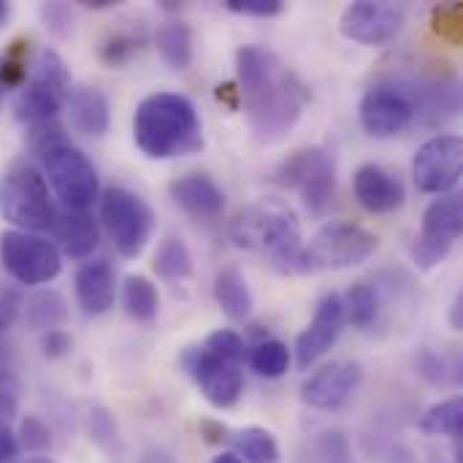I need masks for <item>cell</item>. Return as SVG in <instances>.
Instances as JSON below:
<instances>
[{
	"label": "cell",
	"mask_w": 463,
	"mask_h": 463,
	"mask_svg": "<svg viewBox=\"0 0 463 463\" xmlns=\"http://www.w3.org/2000/svg\"><path fill=\"white\" fill-rule=\"evenodd\" d=\"M236 87L247 125L260 144H279L298 125L309 87L269 46L247 43L236 52Z\"/></svg>",
	"instance_id": "6da1fadb"
},
{
	"label": "cell",
	"mask_w": 463,
	"mask_h": 463,
	"mask_svg": "<svg viewBox=\"0 0 463 463\" xmlns=\"http://www.w3.org/2000/svg\"><path fill=\"white\" fill-rule=\"evenodd\" d=\"M133 141L149 160H176L203 149V125L190 98L152 92L136 106Z\"/></svg>",
	"instance_id": "7a4b0ae2"
},
{
	"label": "cell",
	"mask_w": 463,
	"mask_h": 463,
	"mask_svg": "<svg viewBox=\"0 0 463 463\" xmlns=\"http://www.w3.org/2000/svg\"><path fill=\"white\" fill-rule=\"evenodd\" d=\"M231 241L239 250L263 255L282 274H304L301 222L279 198H260L244 206L231 222Z\"/></svg>",
	"instance_id": "3957f363"
},
{
	"label": "cell",
	"mask_w": 463,
	"mask_h": 463,
	"mask_svg": "<svg viewBox=\"0 0 463 463\" xmlns=\"http://www.w3.org/2000/svg\"><path fill=\"white\" fill-rule=\"evenodd\" d=\"M71 92V73L65 60L54 49H41L33 60L30 79L19 87L14 114L27 128L54 122Z\"/></svg>",
	"instance_id": "277c9868"
},
{
	"label": "cell",
	"mask_w": 463,
	"mask_h": 463,
	"mask_svg": "<svg viewBox=\"0 0 463 463\" xmlns=\"http://www.w3.org/2000/svg\"><path fill=\"white\" fill-rule=\"evenodd\" d=\"M54 206L49 201V184L38 168L27 163H14L0 176V220L11 222L16 231H52Z\"/></svg>",
	"instance_id": "5b68a950"
},
{
	"label": "cell",
	"mask_w": 463,
	"mask_h": 463,
	"mask_svg": "<svg viewBox=\"0 0 463 463\" xmlns=\"http://www.w3.org/2000/svg\"><path fill=\"white\" fill-rule=\"evenodd\" d=\"M380 247L377 233L355 222H328L309 244H304V274L307 271H342L361 266Z\"/></svg>",
	"instance_id": "8992f818"
},
{
	"label": "cell",
	"mask_w": 463,
	"mask_h": 463,
	"mask_svg": "<svg viewBox=\"0 0 463 463\" xmlns=\"http://www.w3.org/2000/svg\"><path fill=\"white\" fill-rule=\"evenodd\" d=\"M100 220L122 258H138L152 233H155V212L152 206L125 190V187H106L100 198Z\"/></svg>",
	"instance_id": "52a82bcc"
},
{
	"label": "cell",
	"mask_w": 463,
	"mask_h": 463,
	"mask_svg": "<svg viewBox=\"0 0 463 463\" xmlns=\"http://www.w3.org/2000/svg\"><path fill=\"white\" fill-rule=\"evenodd\" d=\"M277 182L288 190H296L312 214H323L336 195L334 157L320 146L298 149L279 165Z\"/></svg>",
	"instance_id": "ba28073f"
},
{
	"label": "cell",
	"mask_w": 463,
	"mask_h": 463,
	"mask_svg": "<svg viewBox=\"0 0 463 463\" xmlns=\"http://www.w3.org/2000/svg\"><path fill=\"white\" fill-rule=\"evenodd\" d=\"M41 160L46 171L43 179H49L54 195L65 209L84 212L98 198V171L79 146L65 141L41 155Z\"/></svg>",
	"instance_id": "9c48e42d"
},
{
	"label": "cell",
	"mask_w": 463,
	"mask_h": 463,
	"mask_svg": "<svg viewBox=\"0 0 463 463\" xmlns=\"http://www.w3.org/2000/svg\"><path fill=\"white\" fill-rule=\"evenodd\" d=\"M463 228V201L458 193L439 195L423 212L420 236L410 247V258L420 271L437 269L461 239Z\"/></svg>",
	"instance_id": "30bf717a"
},
{
	"label": "cell",
	"mask_w": 463,
	"mask_h": 463,
	"mask_svg": "<svg viewBox=\"0 0 463 463\" xmlns=\"http://www.w3.org/2000/svg\"><path fill=\"white\" fill-rule=\"evenodd\" d=\"M179 366L187 372V377L198 385L201 396L217 407V410H231L239 404L244 393V369L241 364L222 358L212 353L209 347H187L179 355Z\"/></svg>",
	"instance_id": "8fae6325"
},
{
	"label": "cell",
	"mask_w": 463,
	"mask_h": 463,
	"mask_svg": "<svg viewBox=\"0 0 463 463\" xmlns=\"http://www.w3.org/2000/svg\"><path fill=\"white\" fill-rule=\"evenodd\" d=\"M0 263L14 282L27 288H38L57 279L62 269L60 250L52 241L24 231L0 233Z\"/></svg>",
	"instance_id": "7c38bea8"
},
{
	"label": "cell",
	"mask_w": 463,
	"mask_h": 463,
	"mask_svg": "<svg viewBox=\"0 0 463 463\" xmlns=\"http://www.w3.org/2000/svg\"><path fill=\"white\" fill-rule=\"evenodd\" d=\"M415 100L404 84L396 81H380L369 87L358 103V119L361 128L372 138H393L404 133L415 122Z\"/></svg>",
	"instance_id": "4fadbf2b"
},
{
	"label": "cell",
	"mask_w": 463,
	"mask_h": 463,
	"mask_svg": "<svg viewBox=\"0 0 463 463\" xmlns=\"http://www.w3.org/2000/svg\"><path fill=\"white\" fill-rule=\"evenodd\" d=\"M463 174V141L453 133H439L423 141L412 157V176L423 193L448 195L458 187Z\"/></svg>",
	"instance_id": "5bb4252c"
},
{
	"label": "cell",
	"mask_w": 463,
	"mask_h": 463,
	"mask_svg": "<svg viewBox=\"0 0 463 463\" xmlns=\"http://www.w3.org/2000/svg\"><path fill=\"white\" fill-rule=\"evenodd\" d=\"M404 27V11L391 3L358 0L345 5L339 16V33L361 46H385Z\"/></svg>",
	"instance_id": "9a60e30c"
},
{
	"label": "cell",
	"mask_w": 463,
	"mask_h": 463,
	"mask_svg": "<svg viewBox=\"0 0 463 463\" xmlns=\"http://www.w3.org/2000/svg\"><path fill=\"white\" fill-rule=\"evenodd\" d=\"M364 383V369L355 361H334L315 372L301 385V402L320 412H339L350 404Z\"/></svg>",
	"instance_id": "2e32d148"
},
{
	"label": "cell",
	"mask_w": 463,
	"mask_h": 463,
	"mask_svg": "<svg viewBox=\"0 0 463 463\" xmlns=\"http://www.w3.org/2000/svg\"><path fill=\"white\" fill-rule=\"evenodd\" d=\"M345 328V309H342V296L328 293L320 298L312 323L298 334L296 339V366L307 372L312 364H317L339 339Z\"/></svg>",
	"instance_id": "e0dca14e"
},
{
	"label": "cell",
	"mask_w": 463,
	"mask_h": 463,
	"mask_svg": "<svg viewBox=\"0 0 463 463\" xmlns=\"http://www.w3.org/2000/svg\"><path fill=\"white\" fill-rule=\"evenodd\" d=\"M353 193H355L358 203L372 214H391V212L402 209L407 201L404 182L377 163H366L355 171Z\"/></svg>",
	"instance_id": "ac0fdd59"
},
{
	"label": "cell",
	"mask_w": 463,
	"mask_h": 463,
	"mask_svg": "<svg viewBox=\"0 0 463 463\" xmlns=\"http://www.w3.org/2000/svg\"><path fill=\"white\" fill-rule=\"evenodd\" d=\"M76 301L84 315L100 317L117 301V274L109 260H90L76 271Z\"/></svg>",
	"instance_id": "d6986e66"
},
{
	"label": "cell",
	"mask_w": 463,
	"mask_h": 463,
	"mask_svg": "<svg viewBox=\"0 0 463 463\" xmlns=\"http://www.w3.org/2000/svg\"><path fill=\"white\" fill-rule=\"evenodd\" d=\"M171 198L179 209L198 220H214L225 209V193L222 187L201 171L184 174L171 184Z\"/></svg>",
	"instance_id": "ffe728a7"
},
{
	"label": "cell",
	"mask_w": 463,
	"mask_h": 463,
	"mask_svg": "<svg viewBox=\"0 0 463 463\" xmlns=\"http://www.w3.org/2000/svg\"><path fill=\"white\" fill-rule=\"evenodd\" d=\"M68 117L76 133L87 136V138H100L109 130L111 114H109V98L103 90L98 87H71L68 92Z\"/></svg>",
	"instance_id": "44dd1931"
},
{
	"label": "cell",
	"mask_w": 463,
	"mask_h": 463,
	"mask_svg": "<svg viewBox=\"0 0 463 463\" xmlns=\"http://www.w3.org/2000/svg\"><path fill=\"white\" fill-rule=\"evenodd\" d=\"M52 231H54V239L60 241V250L68 258H87L100 244L98 222L87 212H71V209H65L62 214L54 217Z\"/></svg>",
	"instance_id": "7402d4cb"
},
{
	"label": "cell",
	"mask_w": 463,
	"mask_h": 463,
	"mask_svg": "<svg viewBox=\"0 0 463 463\" xmlns=\"http://www.w3.org/2000/svg\"><path fill=\"white\" fill-rule=\"evenodd\" d=\"M214 301L225 312V317L241 323L252 315V290L244 274L236 266H225L214 277Z\"/></svg>",
	"instance_id": "603a6c76"
},
{
	"label": "cell",
	"mask_w": 463,
	"mask_h": 463,
	"mask_svg": "<svg viewBox=\"0 0 463 463\" xmlns=\"http://www.w3.org/2000/svg\"><path fill=\"white\" fill-rule=\"evenodd\" d=\"M155 46L163 62L174 71H187L193 62V30L179 19H168L155 30Z\"/></svg>",
	"instance_id": "cb8c5ba5"
},
{
	"label": "cell",
	"mask_w": 463,
	"mask_h": 463,
	"mask_svg": "<svg viewBox=\"0 0 463 463\" xmlns=\"http://www.w3.org/2000/svg\"><path fill=\"white\" fill-rule=\"evenodd\" d=\"M122 309L136 323H144V326L155 323L157 312H160V293H157L155 282L141 274L128 277L122 285Z\"/></svg>",
	"instance_id": "d4e9b609"
},
{
	"label": "cell",
	"mask_w": 463,
	"mask_h": 463,
	"mask_svg": "<svg viewBox=\"0 0 463 463\" xmlns=\"http://www.w3.org/2000/svg\"><path fill=\"white\" fill-rule=\"evenodd\" d=\"M22 312H24L27 326L41 331V334L54 331V328H60L68 320V304H65V298L57 290H38V293H33L24 301Z\"/></svg>",
	"instance_id": "484cf974"
},
{
	"label": "cell",
	"mask_w": 463,
	"mask_h": 463,
	"mask_svg": "<svg viewBox=\"0 0 463 463\" xmlns=\"http://www.w3.org/2000/svg\"><path fill=\"white\" fill-rule=\"evenodd\" d=\"M420 434L426 437H448L461 439L463 437V402L458 396L445 399L434 407H429L418 420Z\"/></svg>",
	"instance_id": "4316f807"
},
{
	"label": "cell",
	"mask_w": 463,
	"mask_h": 463,
	"mask_svg": "<svg viewBox=\"0 0 463 463\" xmlns=\"http://www.w3.org/2000/svg\"><path fill=\"white\" fill-rule=\"evenodd\" d=\"M152 269L165 282H184V279H190L193 277V252L184 244V239H179V236L163 239L157 252H155Z\"/></svg>",
	"instance_id": "83f0119b"
},
{
	"label": "cell",
	"mask_w": 463,
	"mask_h": 463,
	"mask_svg": "<svg viewBox=\"0 0 463 463\" xmlns=\"http://www.w3.org/2000/svg\"><path fill=\"white\" fill-rule=\"evenodd\" d=\"M236 456L244 463H282L277 437L263 426H247L233 437Z\"/></svg>",
	"instance_id": "f1b7e54d"
},
{
	"label": "cell",
	"mask_w": 463,
	"mask_h": 463,
	"mask_svg": "<svg viewBox=\"0 0 463 463\" xmlns=\"http://www.w3.org/2000/svg\"><path fill=\"white\" fill-rule=\"evenodd\" d=\"M342 309L345 323H350L353 328H372L380 317V293L372 285L358 282L342 296Z\"/></svg>",
	"instance_id": "f546056e"
},
{
	"label": "cell",
	"mask_w": 463,
	"mask_h": 463,
	"mask_svg": "<svg viewBox=\"0 0 463 463\" xmlns=\"http://www.w3.org/2000/svg\"><path fill=\"white\" fill-rule=\"evenodd\" d=\"M250 369L266 380H279L290 372V350L279 339H263L247 353Z\"/></svg>",
	"instance_id": "4dcf8cb0"
},
{
	"label": "cell",
	"mask_w": 463,
	"mask_h": 463,
	"mask_svg": "<svg viewBox=\"0 0 463 463\" xmlns=\"http://www.w3.org/2000/svg\"><path fill=\"white\" fill-rule=\"evenodd\" d=\"M144 33L141 30H128V27H119V30H111L106 38H103V43H100V60L109 65V68H119V65H125L133 54H138L141 52V46H144Z\"/></svg>",
	"instance_id": "1f68e13d"
},
{
	"label": "cell",
	"mask_w": 463,
	"mask_h": 463,
	"mask_svg": "<svg viewBox=\"0 0 463 463\" xmlns=\"http://www.w3.org/2000/svg\"><path fill=\"white\" fill-rule=\"evenodd\" d=\"M87 434L100 450L119 453V429H117L114 415L106 407H100V404L90 407V412H87Z\"/></svg>",
	"instance_id": "d6a6232c"
},
{
	"label": "cell",
	"mask_w": 463,
	"mask_h": 463,
	"mask_svg": "<svg viewBox=\"0 0 463 463\" xmlns=\"http://www.w3.org/2000/svg\"><path fill=\"white\" fill-rule=\"evenodd\" d=\"M418 372L423 380H429L431 385H456L458 383V361L448 358L437 350H423L418 358Z\"/></svg>",
	"instance_id": "836d02e7"
},
{
	"label": "cell",
	"mask_w": 463,
	"mask_h": 463,
	"mask_svg": "<svg viewBox=\"0 0 463 463\" xmlns=\"http://www.w3.org/2000/svg\"><path fill=\"white\" fill-rule=\"evenodd\" d=\"M431 27H434V33L442 41L458 46L463 38L461 5L458 3H439V5H434V11H431Z\"/></svg>",
	"instance_id": "e575fe53"
},
{
	"label": "cell",
	"mask_w": 463,
	"mask_h": 463,
	"mask_svg": "<svg viewBox=\"0 0 463 463\" xmlns=\"http://www.w3.org/2000/svg\"><path fill=\"white\" fill-rule=\"evenodd\" d=\"M27 81V46L24 41L11 43L5 57H0V84L3 90H19Z\"/></svg>",
	"instance_id": "d590c367"
},
{
	"label": "cell",
	"mask_w": 463,
	"mask_h": 463,
	"mask_svg": "<svg viewBox=\"0 0 463 463\" xmlns=\"http://www.w3.org/2000/svg\"><path fill=\"white\" fill-rule=\"evenodd\" d=\"M16 445L24 448V450H30V453H35V456H43V450L52 448V429H49L41 418L27 415V418H22V423H19Z\"/></svg>",
	"instance_id": "8d00e7d4"
},
{
	"label": "cell",
	"mask_w": 463,
	"mask_h": 463,
	"mask_svg": "<svg viewBox=\"0 0 463 463\" xmlns=\"http://www.w3.org/2000/svg\"><path fill=\"white\" fill-rule=\"evenodd\" d=\"M203 347H209L212 353H217V355H222V358H231V361H236V364H244V358H247V345H244V339H241L236 331H231V328H217V331H212V334L203 339Z\"/></svg>",
	"instance_id": "74e56055"
},
{
	"label": "cell",
	"mask_w": 463,
	"mask_h": 463,
	"mask_svg": "<svg viewBox=\"0 0 463 463\" xmlns=\"http://www.w3.org/2000/svg\"><path fill=\"white\" fill-rule=\"evenodd\" d=\"M41 22H43V27H46L52 35L68 38L71 30H73V11H71L68 3H60V0L43 3V5H41Z\"/></svg>",
	"instance_id": "f35d334b"
},
{
	"label": "cell",
	"mask_w": 463,
	"mask_h": 463,
	"mask_svg": "<svg viewBox=\"0 0 463 463\" xmlns=\"http://www.w3.org/2000/svg\"><path fill=\"white\" fill-rule=\"evenodd\" d=\"M22 385L8 366H0V420H11L19 412Z\"/></svg>",
	"instance_id": "ab89813d"
},
{
	"label": "cell",
	"mask_w": 463,
	"mask_h": 463,
	"mask_svg": "<svg viewBox=\"0 0 463 463\" xmlns=\"http://www.w3.org/2000/svg\"><path fill=\"white\" fill-rule=\"evenodd\" d=\"M225 8L241 16H258V19H269L285 11L282 0H225Z\"/></svg>",
	"instance_id": "60d3db41"
},
{
	"label": "cell",
	"mask_w": 463,
	"mask_h": 463,
	"mask_svg": "<svg viewBox=\"0 0 463 463\" xmlns=\"http://www.w3.org/2000/svg\"><path fill=\"white\" fill-rule=\"evenodd\" d=\"M73 347V339L62 331V328H54V331H46L41 336V353L49 358V361H60L71 353Z\"/></svg>",
	"instance_id": "b9f144b4"
},
{
	"label": "cell",
	"mask_w": 463,
	"mask_h": 463,
	"mask_svg": "<svg viewBox=\"0 0 463 463\" xmlns=\"http://www.w3.org/2000/svg\"><path fill=\"white\" fill-rule=\"evenodd\" d=\"M323 463H350V450L342 434H326L317 445Z\"/></svg>",
	"instance_id": "7bdbcfd3"
},
{
	"label": "cell",
	"mask_w": 463,
	"mask_h": 463,
	"mask_svg": "<svg viewBox=\"0 0 463 463\" xmlns=\"http://www.w3.org/2000/svg\"><path fill=\"white\" fill-rule=\"evenodd\" d=\"M16 456H19L16 437L11 434L5 420H0V463H16Z\"/></svg>",
	"instance_id": "ee69618b"
},
{
	"label": "cell",
	"mask_w": 463,
	"mask_h": 463,
	"mask_svg": "<svg viewBox=\"0 0 463 463\" xmlns=\"http://www.w3.org/2000/svg\"><path fill=\"white\" fill-rule=\"evenodd\" d=\"M228 429L222 426V423H214V420H201V437L209 442V445H220V442H225L228 437Z\"/></svg>",
	"instance_id": "f6af8a7d"
},
{
	"label": "cell",
	"mask_w": 463,
	"mask_h": 463,
	"mask_svg": "<svg viewBox=\"0 0 463 463\" xmlns=\"http://www.w3.org/2000/svg\"><path fill=\"white\" fill-rule=\"evenodd\" d=\"M217 98H220V100H228L231 109H239V103H241V100H239V87H236V84H225V87L220 84V87H217Z\"/></svg>",
	"instance_id": "bcb514c9"
},
{
	"label": "cell",
	"mask_w": 463,
	"mask_h": 463,
	"mask_svg": "<svg viewBox=\"0 0 463 463\" xmlns=\"http://www.w3.org/2000/svg\"><path fill=\"white\" fill-rule=\"evenodd\" d=\"M8 328H11V320L0 312V366L8 355V345H5V336H8Z\"/></svg>",
	"instance_id": "7dc6e473"
},
{
	"label": "cell",
	"mask_w": 463,
	"mask_h": 463,
	"mask_svg": "<svg viewBox=\"0 0 463 463\" xmlns=\"http://www.w3.org/2000/svg\"><path fill=\"white\" fill-rule=\"evenodd\" d=\"M463 298L461 296H456V301H453V307H450V326H453V331H461L463 328Z\"/></svg>",
	"instance_id": "c3c4849f"
},
{
	"label": "cell",
	"mask_w": 463,
	"mask_h": 463,
	"mask_svg": "<svg viewBox=\"0 0 463 463\" xmlns=\"http://www.w3.org/2000/svg\"><path fill=\"white\" fill-rule=\"evenodd\" d=\"M119 0H79V5L84 8H92V11H100V8H114Z\"/></svg>",
	"instance_id": "681fc988"
},
{
	"label": "cell",
	"mask_w": 463,
	"mask_h": 463,
	"mask_svg": "<svg viewBox=\"0 0 463 463\" xmlns=\"http://www.w3.org/2000/svg\"><path fill=\"white\" fill-rule=\"evenodd\" d=\"M138 463H174V458H168L165 453H149V456H144Z\"/></svg>",
	"instance_id": "f907efd6"
},
{
	"label": "cell",
	"mask_w": 463,
	"mask_h": 463,
	"mask_svg": "<svg viewBox=\"0 0 463 463\" xmlns=\"http://www.w3.org/2000/svg\"><path fill=\"white\" fill-rule=\"evenodd\" d=\"M212 463H244L236 453H220V456H214Z\"/></svg>",
	"instance_id": "816d5d0a"
},
{
	"label": "cell",
	"mask_w": 463,
	"mask_h": 463,
	"mask_svg": "<svg viewBox=\"0 0 463 463\" xmlns=\"http://www.w3.org/2000/svg\"><path fill=\"white\" fill-rule=\"evenodd\" d=\"M8 16H11V5L5 0H0V27L8 22Z\"/></svg>",
	"instance_id": "f5cc1de1"
},
{
	"label": "cell",
	"mask_w": 463,
	"mask_h": 463,
	"mask_svg": "<svg viewBox=\"0 0 463 463\" xmlns=\"http://www.w3.org/2000/svg\"><path fill=\"white\" fill-rule=\"evenodd\" d=\"M160 8H165V11H179L182 3H176V0H160Z\"/></svg>",
	"instance_id": "db71d44e"
},
{
	"label": "cell",
	"mask_w": 463,
	"mask_h": 463,
	"mask_svg": "<svg viewBox=\"0 0 463 463\" xmlns=\"http://www.w3.org/2000/svg\"><path fill=\"white\" fill-rule=\"evenodd\" d=\"M24 463H54L49 456H30Z\"/></svg>",
	"instance_id": "11a10c76"
},
{
	"label": "cell",
	"mask_w": 463,
	"mask_h": 463,
	"mask_svg": "<svg viewBox=\"0 0 463 463\" xmlns=\"http://www.w3.org/2000/svg\"><path fill=\"white\" fill-rule=\"evenodd\" d=\"M3 95H5V90H3V84H0V103H3Z\"/></svg>",
	"instance_id": "9f6ffc18"
}]
</instances>
